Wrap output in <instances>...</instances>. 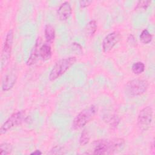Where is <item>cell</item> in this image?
Segmentation results:
<instances>
[{"label":"cell","instance_id":"1","mask_svg":"<svg viewBox=\"0 0 155 155\" xmlns=\"http://www.w3.org/2000/svg\"><path fill=\"white\" fill-rule=\"evenodd\" d=\"M125 144L122 138H116L111 140L101 139L94 142L93 154H111L120 151Z\"/></svg>","mask_w":155,"mask_h":155},{"label":"cell","instance_id":"2","mask_svg":"<svg viewBox=\"0 0 155 155\" xmlns=\"http://www.w3.org/2000/svg\"><path fill=\"white\" fill-rule=\"evenodd\" d=\"M76 61L74 56L63 58L58 61L53 66L49 74V79L53 81L63 75Z\"/></svg>","mask_w":155,"mask_h":155},{"label":"cell","instance_id":"3","mask_svg":"<svg viewBox=\"0 0 155 155\" xmlns=\"http://www.w3.org/2000/svg\"><path fill=\"white\" fill-rule=\"evenodd\" d=\"M97 111V107L91 105L82 110L74 119L72 127L74 130H78L87 125L95 116Z\"/></svg>","mask_w":155,"mask_h":155},{"label":"cell","instance_id":"4","mask_svg":"<svg viewBox=\"0 0 155 155\" xmlns=\"http://www.w3.org/2000/svg\"><path fill=\"white\" fill-rule=\"evenodd\" d=\"M148 88V81L135 79L128 81L125 87V93L130 96H137L143 94Z\"/></svg>","mask_w":155,"mask_h":155},{"label":"cell","instance_id":"5","mask_svg":"<svg viewBox=\"0 0 155 155\" xmlns=\"http://www.w3.org/2000/svg\"><path fill=\"white\" fill-rule=\"evenodd\" d=\"M25 118V112L23 110L18 111L12 114L1 127V134H4L13 127L21 124L24 121Z\"/></svg>","mask_w":155,"mask_h":155},{"label":"cell","instance_id":"6","mask_svg":"<svg viewBox=\"0 0 155 155\" xmlns=\"http://www.w3.org/2000/svg\"><path fill=\"white\" fill-rule=\"evenodd\" d=\"M153 109L151 107L147 106L142 108L137 117V126L142 131H147L151 126L153 120Z\"/></svg>","mask_w":155,"mask_h":155},{"label":"cell","instance_id":"7","mask_svg":"<svg viewBox=\"0 0 155 155\" xmlns=\"http://www.w3.org/2000/svg\"><path fill=\"white\" fill-rule=\"evenodd\" d=\"M13 41V31L12 30H10L8 31L4 43V46L1 54V68H3V67L7 64L10 58Z\"/></svg>","mask_w":155,"mask_h":155},{"label":"cell","instance_id":"8","mask_svg":"<svg viewBox=\"0 0 155 155\" xmlns=\"http://www.w3.org/2000/svg\"><path fill=\"white\" fill-rule=\"evenodd\" d=\"M120 39L119 31H114L108 34L104 39L102 44V50L104 53H108L116 45Z\"/></svg>","mask_w":155,"mask_h":155},{"label":"cell","instance_id":"9","mask_svg":"<svg viewBox=\"0 0 155 155\" xmlns=\"http://www.w3.org/2000/svg\"><path fill=\"white\" fill-rule=\"evenodd\" d=\"M17 80V75L15 71L8 72L2 81V89L3 91H8L15 84Z\"/></svg>","mask_w":155,"mask_h":155},{"label":"cell","instance_id":"10","mask_svg":"<svg viewBox=\"0 0 155 155\" xmlns=\"http://www.w3.org/2000/svg\"><path fill=\"white\" fill-rule=\"evenodd\" d=\"M72 9L70 4L65 1L61 4L57 10V15L61 21L67 20L71 15Z\"/></svg>","mask_w":155,"mask_h":155},{"label":"cell","instance_id":"11","mask_svg":"<svg viewBox=\"0 0 155 155\" xmlns=\"http://www.w3.org/2000/svg\"><path fill=\"white\" fill-rule=\"evenodd\" d=\"M41 45V39H40V38H38L37 39V41L35 43V45L33 47V48L31 51L30 55L27 61V64L28 65H31L34 64L36 62V61H37L38 56L39 57V48H40Z\"/></svg>","mask_w":155,"mask_h":155},{"label":"cell","instance_id":"12","mask_svg":"<svg viewBox=\"0 0 155 155\" xmlns=\"http://www.w3.org/2000/svg\"><path fill=\"white\" fill-rule=\"evenodd\" d=\"M39 57L43 61H47L50 59L51 57V47L47 44H44L41 45L39 48Z\"/></svg>","mask_w":155,"mask_h":155},{"label":"cell","instance_id":"13","mask_svg":"<svg viewBox=\"0 0 155 155\" xmlns=\"http://www.w3.org/2000/svg\"><path fill=\"white\" fill-rule=\"evenodd\" d=\"M45 38L47 42L52 43L55 38V30L54 27L50 24H47L44 29Z\"/></svg>","mask_w":155,"mask_h":155},{"label":"cell","instance_id":"14","mask_svg":"<svg viewBox=\"0 0 155 155\" xmlns=\"http://www.w3.org/2000/svg\"><path fill=\"white\" fill-rule=\"evenodd\" d=\"M97 30V23L96 21L92 20L90 21L85 27V33L87 36L91 37L94 35L95 32Z\"/></svg>","mask_w":155,"mask_h":155},{"label":"cell","instance_id":"15","mask_svg":"<svg viewBox=\"0 0 155 155\" xmlns=\"http://www.w3.org/2000/svg\"><path fill=\"white\" fill-rule=\"evenodd\" d=\"M139 38H140V41L143 44H147L152 41L153 36L147 29H144L141 32V33L140 35V36H139Z\"/></svg>","mask_w":155,"mask_h":155},{"label":"cell","instance_id":"16","mask_svg":"<svg viewBox=\"0 0 155 155\" xmlns=\"http://www.w3.org/2000/svg\"><path fill=\"white\" fill-rule=\"evenodd\" d=\"M131 69L134 74H140L144 71L145 65L142 62H136L133 64Z\"/></svg>","mask_w":155,"mask_h":155},{"label":"cell","instance_id":"17","mask_svg":"<svg viewBox=\"0 0 155 155\" xmlns=\"http://www.w3.org/2000/svg\"><path fill=\"white\" fill-rule=\"evenodd\" d=\"M12 151V146L8 143H2L0 145V154H10Z\"/></svg>","mask_w":155,"mask_h":155},{"label":"cell","instance_id":"18","mask_svg":"<svg viewBox=\"0 0 155 155\" xmlns=\"http://www.w3.org/2000/svg\"><path fill=\"white\" fill-rule=\"evenodd\" d=\"M90 137L88 132L86 130H84L81 133L79 138V143L82 146H84L87 144L90 140Z\"/></svg>","mask_w":155,"mask_h":155},{"label":"cell","instance_id":"19","mask_svg":"<svg viewBox=\"0 0 155 155\" xmlns=\"http://www.w3.org/2000/svg\"><path fill=\"white\" fill-rule=\"evenodd\" d=\"M104 120L107 122V123H108L111 127H117L119 122V118L117 117V116L116 115L107 116V119Z\"/></svg>","mask_w":155,"mask_h":155},{"label":"cell","instance_id":"20","mask_svg":"<svg viewBox=\"0 0 155 155\" xmlns=\"http://www.w3.org/2000/svg\"><path fill=\"white\" fill-rule=\"evenodd\" d=\"M151 4L150 1H139L136 6V10H146Z\"/></svg>","mask_w":155,"mask_h":155},{"label":"cell","instance_id":"21","mask_svg":"<svg viewBox=\"0 0 155 155\" xmlns=\"http://www.w3.org/2000/svg\"><path fill=\"white\" fill-rule=\"evenodd\" d=\"M92 1H79V4L81 8H85L88 7V5H90L91 3H92Z\"/></svg>","mask_w":155,"mask_h":155},{"label":"cell","instance_id":"22","mask_svg":"<svg viewBox=\"0 0 155 155\" xmlns=\"http://www.w3.org/2000/svg\"><path fill=\"white\" fill-rule=\"evenodd\" d=\"M62 151V148L59 146H56L54 147L52 150H51V154H60L62 153V152H61Z\"/></svg>","mask_w":155,"mask_h":155},{"label":"cell","instance_id":"23","mask_svg":"<svg viewBox=\"0 0 155 155\" xmlns=\"http://www.w3.org/2000/svg\"><path fill=\"white\" fill-rule=\"evenodd\" d=\"M42 154V153L38 150H36L34 152L31 153V154H34V155H39V154Z\"/></svg>","mask_w":155,"mask_h":155}]
</instances>
